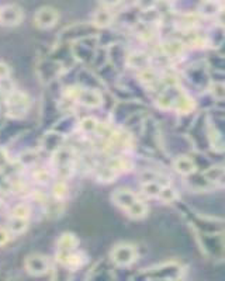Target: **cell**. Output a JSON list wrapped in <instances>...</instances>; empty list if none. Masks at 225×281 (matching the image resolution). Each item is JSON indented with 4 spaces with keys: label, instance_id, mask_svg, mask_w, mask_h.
Instances as JSON below:
<instances>
[{
    "label": "cell",
    "instance_id": "obj_32",
    "mask_svg": "<svg viewBox=\"0 0 225 281\" xmlns=\"http://www.w3.org/2000/svg\"><path fill=\"white\" fill-rule=\"evenodd\" d=\"M163 2H174V0H163Z\"/></svg>",
    "mask_w": 225,
    "mask_h": 281
},
{
    "label": "cell",
    "instance_id": "obj_17",
    "mask_svg": "<svg viewBox=\"0 0 225 281\" xmlns=\"http://www.w3.org/2000/svg\"><path fill=\"white\" fill-rule=\"evenodd\" d=\"M78 238L73 233H63L58 241V250H76Z\"/></svg>",
    "mask_w": 225,
    "mask_h": 281
},
{
    "label": "cell",
    "instance_id": "obj_5",
    "mask_svg": "<svg viewBox=\"0 0 225 281\" xmlns=\"http://www.w3.org/2000/svg\"><path fill=\"white\" fill-rule=\"evenodd\" d=\"M59 20V13L50 6H45L37 10L34 16V22L35 26L41 30H50L55 26Z\"/></svg>",
    "mask_w": 225,
    "mask_h": 281
},
{
    "label": "cell",
    "instance_id": "obj_30",
    "mask_svg": "<svg viewBox=\"0 0 225 281\" xmlns=\"http://www.w3.org/2000/svg\"><path fill=\"white\" fill-rule=\"evenodd\" d=\"M99 2H100L101 7L112 9V7H117L118 5H121L124 0H99Z\"/></svg>",
    "mask_w": 225,
    "mask_h": 281
},
{
    "label": "cell",
    "instance_id": "obj_19",
    "mask_svg": "<svg viewBox=\"0 0 225 281\" xmlns=\"http://www.w3.org/2000/svg\"><path fill=\"white\" fill-rule=\"evenodd\" d=\"M62 136L61 134H56V132H51V134H47L44 136V139H42V146H44L45 149H48V151H54L55 152L59 146H61Z\"/></svg>",
    "mask_w": 225,
    "mask_h": 281
},
{
    "label": "cell",
    "instance_id": "obj_29",
    "mask_svg": "<svg viewBox=\"0 0 225 281\" xmlns=\"http://www.w3.org/2000/svg\"><path fill=\"white\" fill-rule=\"evenodd\" d=\"M10 162V157H9V153L6 149L0 148V169H5Z\"/></svg>",
    "mask_w": 225,
    "mask_h": 281
},
{
    "label": "cell",
    "instance_id": "obj_16",
    "mask_svg": "<svg viewBox=\"0 0 225 281\" xmlns=\"http://www.w3.org/2000/svg\"><path fill=\"white\" fill-rule=\"evenodd\" d=\"M125 211H127L128 217H131V218L141 219L146 217V214H148V207H146V204L144 201L137 200V201H135L134 204H131Z\"/></svg>",
    "mask_w": 225,
    "mask_h": 281
},
{
    "label": "cell",
    "instance_id": "obj_4",
    "mask_svg": "<svg viewBox=\"0 0 225 281\" xmlns=\"http://www.w3.org/2000/svg\"><path fill=\"white\" fill-rule=\"evenodd\" d=\"M111 262L118 267H128L137 260V250L128 243H121L114 247L110 253Z\"/></svg>",
    "mask_w": 225,
    "mask_h": 281
},
{
    "label": "cell",
    "instance_id": "obj_22",
    "mask_svg": "<svg viewBox=\"0 0 225 281\" xmlns=\"http://www.w3.org/2000/svg\"><path fill=\"white\" fill-rule=\"evenodd\" d=\"M159 198L165 202H173L177 198V191L174 190L173 187H170V185L163 184L162 191L159 194Z\"/></svg>",
    "mask_w": 225,
    "mask_h": 281
},
{
    "label": "cell",
    "instance_id": "obj_12",
    "mask_svg": "<svg viewBox=\"0 0 225 281\" xmlns=\"http://www.w3.org/2000/svg\"><path fill=\"white\" fill-rule=\"evenodd\" d=\"M127 65L132 69H141L144 71L146 67H149V56L144 52H132L127 58Z\"/></svg>",
    "mask_w": 225,
    "mask_h": 281
},
{
    "label": "cell",
    "instance_id": "obj_8",
    "mask_svg": "<svg viewBox=\"0 0 225 281\" xmlns=\"http://www.w3.org/2000/svg\"><path fill=\"white\" fill-rule=\"evenodd\" d=\"M114 13L111 11V9H107V7H100L95 11L93 14V20H92V24L93 27L96 28H107L111 26L114 22Z\"/></svg>",
    "mask_w": 225,
    "mask_h": 281
},
{
    "label": "cell",
    "instance_id": "obj_18",
    "mask_svg": "<svg viewBox=\"0 0 225 281\" xmlns=\"http://www.w3.org/2000/svg\"><path fill=\"white\" fill-rule=\"evenodd\" d=\"M99 127L100 124L95 117H84L79 121V129L83 134H95L99 131Z\"/></svg>",
    "mask_w": 225,
    "mask_h": 281
},
{
    "label": "cell",
    "instance_id": "obj_21",
    "mask_svg": "<svg viewBox=\"0 0 225 281\" xmlns=\"http://www.w3.org/2000/svg\"><path fill=\"white\" fill-rule=\"evenodd\" d=\"M202 176H204L208 181H222V179H224V169L210 168L206 173H202Z\"/></svg>",
    "mask_w": 225,
    "mask_h": 281
},
{
    "label": "cell",
    "instance_id": "obj_33",
    "mask_svg": "<svg viewBox=\"0 0 225 281\" xmlns=\"http://www.w3.org/2000/svg\"><path fill=\"white\" fill-rule=\"evenodd\" d=\"M213 2H219V0H213Z\"/></svg>",
    "mask_w": 225,
    "mask_h": 281
},
{
    "label": "cell",
    "instance_id": "obj_34",
    "mask_svg": "<svg viewBox=\"0 0 225 281\" xmlns=\"http://www.w3.org/2000/svg\"><path fill=\"white\" fill-rule=\"evenodd\" d=\"M0 202H2V197H0Z\"/></svg>",
    "mask_w": 225,
    "mask_h": 281
},
{
    "label": "cell",
    "instance_id": "obj_27",
    "mask_svg": "<svg viewBox=\"0 0 225 281\" xmlns=\"http://www.w3.org/2000/svg\"><path fill=\"white\" fill-rule=\"evenodd\" d=\"M211 95L218 99V100H224V84L215 83L211 86Z\"/></svg>",
    "mask_w": 225,
    "mask_h": 281
},
{
    "label": "cell",
    "instance_id": "obj_7",
    "mask_svg": "<svg viewBox=\"0 0 225 281\" xmlns=\"http://www.w3.org/2000/svg\"><path fill=\"white\" fill-rule=\"evenodd\" d=\"M24 267L28 274L44 275L50 271V262L41 254H30L24 262Z\"/></svg>",
    "mask_w": 225,
    "mask_h": 281
},
{
    "label": "cell",
    "instance_id": "obj_11",
    "mask_svg": "<svg viewBox=\"0 0 225 281\" xmlns=\"http://www.w3.org/2000/svg\"><path fill=\"white\" fill-rule=\"evenodd\" d=\"M174 170L177 173L183 174V176H190V174H194L197 170L196 163L193 159H190L189 156H179L173 163Z\"/></svg>",
    "mask_w": 225,
    "mask_h": 281
},
{
    "label": "cell",
    "instance_id": "obj_1",
    "mask_svg": "<svg viewBox=\"0 0 225 281\" xmlns=\"http://www.w3.org/2000/svg\"><path fill=\"white\" fill-rule=\"evenodd\" d=\"M66 97L87 108H99L104 101L103 95L99 90L90 87H72L71 91L66 93Z\"/></svg>",
    "mask_w": 225,
    "mask_h": 281
},
{
    "label": "cell",
    "instance_id": "obj_2",
    "mask_svg": "<svg viewBox=\"0 0 225 281\" xmlns=\"http://www.w3.org/2000/svg\"><path fill=\"white\" fill-rule=\"evenodd\" d=\"M183 275V267L177 263H165L156 267H152L149 271H146V278H152V280H158V278H163V280H177L182 278Z\"/></svg>",
    "mask_w": 225,
    "mask_h": 281
},
{
    "label": "cell",
    "instance_id": "obj_20",
    "mask_svg": "<svg viewBox=\"0 0 225 281\" xmlns=\"http://www.w3.org/2000/svg\"><path fill=\"white\" fill-rule=\"evenodd\" d=\"M30 214H31V209H30V207H28V204L20 202V204H17V205H14V207L11 208L10 217L28 219L30 218Z\"/></svg>",
    "mask_w": 225,
    "mask_h": 281
},
{
    "label": "cell",
    "instance_id": "obj_26",
    "mask_svg": "<svg viewBox=\"0 0 225 281\" xmlns=\"http://www.w3.org/2000/svg\"><path fill=\"white\" fill-rule=\"evenodd\" d=\"M20 162H21L22 165H26V166L33 165V163L37 162V153H34V152L31 151L22 152L21 156H20Z\"/></svg>",
    "mask_w": 225,
    "mask_h": 281
},
{
    "label": "cell",
    "instance_id": "obj_14",
    "mask_svg": "<svg viewBox=\"0 0 225 281\" xmlns=\"http://www.w3.org/2000/svg\"><path fill=\"white\" fill-rule=\"evenodd\" d=\"M28 228V219L14 218L10 217L7 222V230L10 232V235H21Z\"/></svg>",
    "mask_w": 225,
    "mask_h": 281
},
{
    "label": "cell",
    "instance_id": "obj_15",
    "mask_svg": "<svg viewBox=\"0 0 225 281\" xmlns=\"http://www.w3.org/2000/svg\"><path fill=\"white\" fill-rule=\"evenodd\" d=\"M185 51V44L179 41V39H170L163 44V52L169 56V58H174V56H180Z\"/></svg>",
    "mask_w": 225,
    "mask_h": 281
},
{
    "label": "cell",
    "instance_id": "obj_23",
    "mask_svg": "<svg viewBox=\"0 0 225 281\" xmlns=\"http://www.w3.org/2000/svg\"><path fill=\"white\" fill-rule=\"evenodd\" d=\"M117 176L118 174L106 165V166L103 169H100V172L97 173V179L100 180V181H104V183H108V181H112Z\"/></svg>",
    "mask_w": 225,
    "mask_h": 281
},
{
    "label": "cell",
    "instance_id": "obj_13",
    "mask_svg": "<svg viewBox=\"0 0 225 281\" xmlns=\"http://www.w3.org/2000/svg\"><path fill=\"white\" fill-rule=\"evenodd\" d=\"M162 187L163 184L159 183L158 180H146L141 185V191H142L144 196L149 197V198H159Z\"/></svg>",
    "mask_w": 225,
    "mask_h": 281
},
{
    "label": "cell",
    "instance_id": "obj_31",
    "mask_svg": "<svg viewBox=\"0 0 225 281\" xmlns=\"http://www.w3.org/2000/svg\"><path fill=\"white\" fill-rule=\"evenodd\" d=\"M10 232L5 228H0V246H5L7 242L10 241Z\"/></svg>",
    "mask_w": 225,
    "mask_h": 281
},
{
    "label": "cell",
    "instance_id": "obj_3",
    "mask_svg": "<svg viewBox=\"0 0 225 281\" xmlns=\"http://www.w3.org/2000/svg\"><path fill=\"white\" fill-rule=\"evenodd\" d=\"M6 107H7V111L10 112L11 115L20 117L22 114H26L28 107H30V97L22 91L13 90L6 96Z\"/></svg>",
    "mask_w": 225,
    "mask_h": 281
},
{
    "label": "cell",
    "instance_id": "obj_10",
    "mask_svg": "<svg viewBox=\"0 0 225 281\" xmlns=\"http://www.w3.org/2000/svg\"><path fill=\"white\" fill-rule=\"evenodd\" d=\"M198 14L206 18H213L217 17L222 11V6L219 2H213V0H201L198 5Z\"/></svg>",
    "mask_w": 225,
    "mask_h": 281
},
{
    "label": "cell",
    "instance_id": "obj_6",
    "mask_svg": "<svg viewBox=\"0 0 225 281\" xmlns=\"http://www.w3.org/2000/svg\"><path fill=\"white\" fill-rule=\"evenodd\" d=\"M22 10L17 5H6L0 7V24L5 27H16L22 21Z\"/></svg>",
    "mask_w": 225,
    "mask_h": 281
},
{
    "label": "cell",
    "instance_id": "obj_9",
    "mask_svg": "<svg viewBox=\"0 0 225 281\" xmlns=\"http://www.w3.org/2000/svg\"><path fill=\"white\" fill-rule=\"evenodd\" d=\"M111 200L116 205H118L120 208H123L124 211H125L131 204H134V202L138 200V197H137V194L132 193L131 190L120 189V190L114 191V194L111 196Z\"/></svg>",
    "mask_w": 225,
    "mask_h": 281
},
{
    "label": "cell",
    "instance_id": "obj_25",
    "mask_svg": "<svg viewBox=\"0 0 225 281\" xmlns=\"http://www.w3.org/2000/svg\"><path fill=\"white\" fill-rule=\"evenodd\" d=\"M158 0H135V6L142 11H151L155 9Z\"/></svg>",
    "mask_w": 225,
    "mask_h": 281
},
{
    "label": "cell",
    "instance_id": "obj_28",
    "mask_svg": "<svg viewBox=\"0 0 225 281\" xmlns=\"http://www.w3.org/2000/svg\"><path fill=\"white\" fill-rule=\"evenodd\" d=\"M10 67H9V65L7 63H5V62L0 61V80H5V79H9L10 78Z\"/></svg>",
    "mask_w": 225,
    "mask_h": 281
},
{
    "label": "cell",
    "instance_id": "obj_24",
    "mask_svg": "<svg viewBox=\"0 0 225 281\" xmlns=\"http://www.w3.org/2000/svg\"><path fill=\"white\" fill-rule=\"evenodd\" d=\"M66 196H68L66 183H65V181H59V183H56V184L54 185V197H55V200L61 201V200H63Z\"/></svg>",
    "mask_w": 225,
    "mask_h": 281
}]
</instances>
